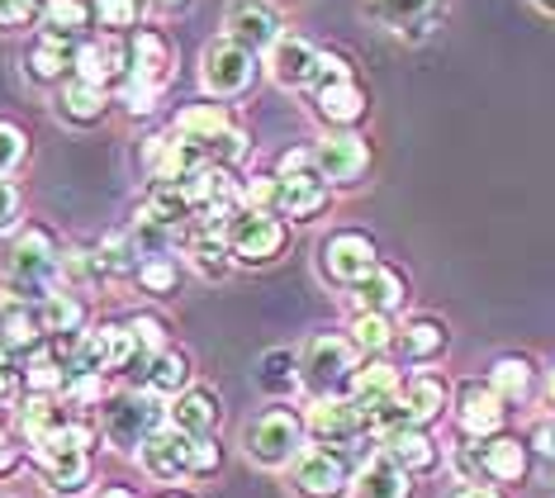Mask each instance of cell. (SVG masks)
I'll return each mask as SVG.
<instances>
[{
  "instance_id": "7c38bea8",
  "label": "cell",
  "mask_w": 555,
  "mask_h": 498,
  "mask_svg": "<svg viewBox=\"0 0 555 498\" xmlns=\"http://www.w3.org/2000/svg\"><path fill=\"white\" fill-rule=\"evenodd\" d=\"M281 34H285V20L271 0H233V5L223 10V38H233L251 58L271 53V48L281 43Z\"/></svg>"
},
{
  "instance_id": "8fae6325",
  "label": "cell",
  "mask_w": 555,
  "mask_h": 498,
  "mask_svg": "<svg viewBox=\"0 0 555 498\" xmlns=\"http://www.w3.org/2000/svg\"><path fill=\"white\" fill-rule=\"evenodd\" d=\"M251 76H257V58L247 48H237L233 38H214L205 53H199V81H205V91L214 100L243 95L251 86Z\"/></svg>"
},
{
  "instance_id": "c3c4849f",
  "label": "cell",
  "mask_w": 555,
  "mask_h": 498,
  "mask_svg": "<svg viewBox=\"0 0 555 498\" xmlns=\"http://www.w3.org/2000/svg\"><path fill=\"white\" fill-rule=\"evenodd\" d=\"M24 157H29V138H24V129L0 119V176H10Z\"/></svg>"
},
{
  "instance_id": "ffe728a7",
  "label": "cell",
  "mask_w": 555,
  "mask_h": 498,
  "mask_svg": "<svg viewBox=\"0 0 555 498\" xmlns=\"http://www.w3.org/2000/svg\"><path fill=\"white\" fill-rule=\"evenodd\" d=\"M15 418H20V437L39 451V446L53 442L77 413H72V404L62 399V394H24L20 408H15Z\"/></svg>"
},
{
  "instance_id": "d590c367",
  "label": "cell",
  "mask_w": 555,
  "mask_h": 498,
  "mask_svg": "<svg viewBox=\"0 0 555 498\" xmlns=\"http://www.w3.org/2000/svg\"><path fill=\"white\" fill-rule=\"evenodd\" d=\"M257 385L267 390V394H275V399L295 394L299 390V352L295 347H271L257 361Z\"/></svg>"
},
{
  "instance_id": "9f6ffc18",
  "label": "cell",
  "mask_w": 555,
  "mask_h": 498,
  "mask_svg": "<svg viewBox=\"0 0 555 498\" xmlns=\"http://www.w3.org/2000/svg\"><path fill=\"white\" fill-rule=\"evenodd\" d=\"M20 470V446L10 442V432L0 427V475H15Z\"/></svg>"
},
{
  "instance_id": "6f0895ef",
  "label": "cell",
  "mask_w": 555,
  "mask_h": 498,
  "mask_svg": "<svg viewBox=\"0 0 555 498\" xmlns=\"http://www.w3.org/2000/svg\"><path fill=\"white\" fill-rule=\"evenodd\" d=\"M532 446L541 456H555V418H546V423L532 427Z\"/></svg>"
},
{
  "instance_id": "681fc988",
  "label": "cell",
  "mask_w": 555,
  "mask_h": 498,
  "mask_svg": "<svg viewBox=\"0 0 555 498\" xmlns=\"http://www.w3.org/2000/svg\"><path fill=\"white\" fill-rule=\"evenodd\" d=\"M24 399V366L20 356L0 352V408H20Z\"/></svg>"
},
{
  "instance_id": "e7e4bbea",
  "label": "cell",
  "mask_w": 555,
  "mask_h": 498,
  "mask_svg": "<svg viewBox=\"0 0 555 498\" xmlns=\"http://www.w3.org/2000/svg\"><path fill=\"white\" fill-rule=\"evenodd\" d=\"M537 5H541V10H551V15H555V0H537Z\"/></svg>"
},
{
  "instance_id": "d6986e66",
  "label": "cell",
  "mask_w": 555,
  "mask_h": 498,
  "mask_svg": "<svg viewBox=\"0 0 555 498\" xmlns=\"http://www.w3.org/2000/svg\"><path fill=\"white\" fill-rule=\"evenodd\" d=\"M375 442H380V451H385L395 465L409 470V475H433V470L441 465L437 442L427 437V427H418V423L385 427V432H375Z\"/></svg>"
},
{
  "instance_id": "e575fe53",
  "label": "cell",
  "mask_w": 555,
  "mask_h": 498,
  "mask_svg": "<svg viewBox=\"0 0 555 498\" xmlns=\"http://www.w3.org/2000/svg\"><path fill=\"white\" fill-rule=\"evenodd\" d=\"M313 105H319V114L333 124V129H357V124L365 119V91H361V81L327 86V91L313 95Z\"/></svg>"
},
{
  "instance_id": "94428289",
  "label": "cell",
  "mask_w": 555,
  "mask_h": 498,
  "mask_svg": "<svg viewBox=\"0 0 555 498\" xmlns=\"http://www.w3.org/2000/svg\"><path fill=\"white\" fill-rule=\"evenodd\" d=\"M456 498H499L494 489H479V484H470V489H461Z\"/></svg>"
},
{
  "instance_id": "60d3db41",
  "label": "cell",
  "mask_w": 555,
  "mask_h": 498,
  "mask_svg": "<svg viewBox=\"0 0 555 498\" xmlns=\"http://www.w3.org/2000/svg\"><path fill=\"white\" fill-rule=\"evenodd\" d=\"M95 257H100V266H105V276H138V266H143V252H138V242L129 233L105 238Z\"/></svg>"
},
{
  "instance_id": "5b68a950",
  "label": "cell",
  "mask_w": 555,
  "mask_h": 498,
  "mask_svg": "<svg viewBox=\"0 0 555 498\" xmlns=\"http://www.w3.org/2000/svg\"><path fill=\"white\" fill-rule=\"evenodd\" d=\"M305 418H295L289 408H271V413L251 418V423L243 427V437H237V446H243V456L257 470H289L295 465V456L305 451Z\"/></svg>"
},
{
  "instance_id": "ac0fdd59",
  "label": "cell",
  "mask_w": 555,
  "mask_h": 498,
  "mask_svg": "<svg viewBox=\"0 0 555 498\" xmlns=\"http://www.w3.org/2000/svg\"><path fill=\"white\" fill-rule=\"evenodd\" d=\"M313 67H319V43L305 34H281V43L267 53V72L281 91H305L313 81Z\"/></svg>"
},
{
  "instance_id": "816d5d0a",
  "label": "cell",
  "mask_w": 555,
  "mask_h": 498,
  "mask_svg": "<svg viewBox=\"0 0 555 498\" xmlns=\"http://www.w3.org/2000/svg\"><path fill=\"white\" fill-rule=\"evenodd\" d=\"M247 148H251V143H247V133H243V129H237V124H233V129H229V133L219 138V143L209 148V162H219V166H233V162H243V157H247Z\"/></svg>"
},
{
  "instance_id": "30bf717a",
  "label": "cell",
  "mask_w": 555,
  "mask_h": 498,
  "mask_svg": "<svg viewBox=\"0 0 555 498\" xmlns=\"http://www.w3.org/2000/svg\"><path fill=\"white\" fill-rule=\"evenodd\" d=\"M380 257H375V242L357 233V228H337L319 242V276L333 290H351L361 276H371Z\"/></svg>"
},
{
  "instance_id": "6125c7cd",
  "label": "cell",
  "mask_w": 555,
  "mask_h": 498,
  "mask_svg": "<svg viewBox=\"0 0 555 498\" xmlns=\"http://www.w3.org/2000/svg\"><path fill=\"white\" fill-rule=\"evenodd\" d=\"M153 498H195V494H185V489H162V494H153Z\"/></svg>"
},
{
  "instance_id": "4316f807",
  "label": "cell",
  "mask_w": 555,
  "mask_h": 498,
  "mask_svg": "<svg viewBox=\"0 0 555 498\" xmlns=\"http://www.w3.org/2000/svg\"><path fill=\"white\" fill-rule=\"evenodd\" d=\"M351 498H413V475L395 465L385 451H375L357 475H351Z\"/></svg>"
},
{
  "instance_id": "5bb4252c",
  "label": "cell",
  "mask_w": 555,
  "mask_h": 498,
  "mask_svg": "<svg viewBox=\"0 0 555 498\" xmlns=\"http://www.w3.org/2000/svg\"><path fill=\"white\" fill-rule=\"evenodd\" d=\"M371 423H365V413L357 404L347 399V394H337V399H309V413H305V437L319 442V446H351L361 442Z\"/></svg>"
},
{
  "instance_id": "4fadbf2b",
  "label": "cell",
  "mask_w": 555,
  "mask_h": 498,
  "mask_svg": "<svg viewBox=\"0 0 555 498\" xmlns=\"http://www.w3.org/2000/svg\"><path fill=\"white\" fill-rule=\"evenodd\" d=\"M309 162H313V171H319L327 186H357L365 176V166H371V143H365L361 133H351V129H333L327 138L313 143Z\"/></svg>"
},
{
  "instance_id": "11a10c76",
  "label": "cell",
  "mask_w": 555,
  "mask_h": 498,
  "mask_svg": "<svg viewBox=\"0 0 555 498\" xmlns=\"http://www.w3.org/2000/svg\"><path fill=\"white\" fill-rule=\"evenodd\" d=\"M167 148H171V133L143 138V148H138V166H143L147 176H157V166H162V157H167Z\"/></svg>"
},
{
  "instance_id": "f907efd6",
  "label": "cell",
  "mask_w": 555,
  "mask_h": 498,
  "mask_svg": "<svg viewBox=\"0 0 555 498\" xmlns=\"http://www.w3.org/2000/svg\"><path fill=\"white\" fill-rule=\"evenodd\" d=\"M20 214H24V195L10 176H0V233H15L20 228Z\"/></svg>"
},
{
  "instance_id": "ee69618b",
  "label": "cell",
  "mask_w": 555,
  "mask_h": 498,
  "mask_svg": "<svg viewBox=\"0 0 555 498\" xmlns=\"http://www.w3.org/2000/svg\"><path fill=\"white\" fill-rule=\"evenodd\" d=\"M105 276V266H100L95 252H81V247H62V261H57V280H67V285H91V280Z\"/></svg>"
},
{
  "instance_id": "d4e9b609",
  "label": "cell",
  "mask_w": 555,
  "mask_h": 498,
  "mask_svg": "<svg viewBox=\"0 0 555 498\" xmlns=\"http://www.w3.org/2000/svg\"><path fill=\"white\" fill-rule=\"evenodd\" d=\"M138 375H143V390L147 394H157V399H176V394H185V390L195 385V361H191V352L167 347V352L147 356Z\"/></svg>"
},
{
  "instance_id": "6da1fadb",
  "label": "cell",
  "mask_w": 555,
  "mask_h": 498,
  "mask_svg": "<svg viewBox=\"0 0 555 498\" xmlns=\"http://www.w3.org/2000/svg\"><path fill=\"white\" fill-rule=\"evenodd\" d=\"M95 442H100V432L86 423V418H72V423L62 427L53 442L34 451V465H39L48 494L77 498V494L91 489V480H95V461H91Z\"/></svg>"
},
{
  "instance_id": "f35d334b",
  "label": "cell",
  "mask_w": 555,
  "mask_h": 498,
  "mask_svg": "<svg viewBox=\"0 0 555 498\" xmlns=\"http://www.w3.org/2000/svg\"><path fill=\"white\" fill-rule=\"evenodd\" d=\"M124 328H129V337H133V347H138V366L147 361V356H157V352H167L171 347V328H167V318H157V314H147V309H138L124 318Z\"/></svg>"
},
{
  "instance_id": "2e32d148",
  "label": "cell",
  "mask_w": 555,
  "mask_h": 498,
  "mask_svg": "<svg viewBox=\"0 0 555 498\" xmlns=\"http://www.w3.org/2000/svg\"><path fill=\"white\" fill-rule=\"evenodd\" d=\"M503 418H508V404L499 399V390L489 380H461L456 385V423L465 437H475V442L499 437Z\"/></svg>"
},
{
  "instance_id": "52a82bcc",
  "label": "cell",
  "mask_w": 555,
  "mask_h": 498,
  "mask_svg": "<svg viewBox=\"0 0 555 498\" xmlns=\"http://www.w3.org/2000/svg\"><path fill=\"white\" fill-rule=\"evenodd\" d=\"M223 238H229V252L237 266H271V261H281L289 247V224L281 214L237 209Z\"/></svg>"
},
{
  "instance_id": "91938a15",
  "label": "cell",
  "mask_w": 555,
  "mask_h": 498,
  "mask_svg": "<svg viewBox=\"0 0 555 498\" xmlns=\"http://www.w3.org/2000/svg\"><path fill=\"white\" fill-rule=\"evenodd\" d=\"M95 498H138L133 489H124V484H105V489H100Z\"/></svg>"
},
{
  "instance_id": "8d00e7d4",
  "label": "cell",
  "mask_w": 555,
  "mask_h": 498,
  "mask_svg": "<svg viewBox=\"0 0 555 498\" xmlns=\"http://www.w3.org/2000/svg\"><path fill=\"white\" fill-rule=\"evenodd\" d=\"M489 385L499 390V399H503V404H522V399H532V385H537L532 361H527V356H499L494 370H489Z\"/></svg>"
},
{
  "instance_id": "f5cc1de1",
  "label": "cell",
  "mask_w": 555,
  "mask_h": 498,
  "mask_svg": "<svg viewBox=\"0 0 555 498\" xmlns=\"http://www.w3.org/2000/svg\"><path fill=\"white\" fill-rule=\"evenodd\" d=\"M157 95L162 91H153V86H143V81H133V76L119 86V100H124V110H129V114H153L157 110Z\"/></svg>"
},
{
  "instance_id": "44dd1931",
  "label": "cell",
  "mask_w": 555,
  "mask_h": 498,
  "mask_svg": "<svg viewBox=\"0 0 555 498\" xmlns=\"http://www.w3.org/2000/svg\"><path fill=\"white\" fill-rule=\"evenodd\" d=\"M24 76H29L34 86H67L72 76H77V43L39 34L24 48Z\"/></svg>"
},
{
  "instance_id": "484cf974",
  "label": "cell",
  "mask_w": 555,
  "mask_h": 498,
  "mask_svg": "<svg viewBox=\"0 0 555 498\" xmlns=\"http://www.w3.org/2000/svg\"><path fill=\"white\" fill-rule=\"evenodd\" d=\"M171 129H176V138H185V143H199V148L209 152L223 133L233 129V110H229V105H219V100H199V105L176 110Z\"/></svg>"
},
{
  "instance_id": "836d02e7",
  "label": "cell",
  "mask_w": 555,
  "mask_h": 498,
  "mask_svg": "<svg viewBox=\"0 0 555 498\" xmlns=\"http://www.w3.org/2000/svg\"><path fill=\"white\" fill-rule=\"evenodd\" d=\"M399 404H403V413H409V423L433 427L441 418V408H447V380L441 375H413L409 385L399 390Z\"/></svg>"
},
{
  "instance_id": "7bdbcfd3",
  "label": "cell",
  "mask_w": 555,
  "mask_h": 498,
  "mask_svg": "<svg viewBox=\"0 0 555 498\" xmlns=\"http://www.w3.org/2000/svg\"><path fill=\"white\" fill-rule=\"evenodd\" d=\"M365 5H371L375 20H385V24H395V29L409 34L413 24H423V15L433 10V0H365Z\"/></svg>"
},
{
  "instance_id": "74e56055",
  "label": "cell",
  "mask_w": 555,
  "mask_h": 498,
  "mask_svg": "<svg viewBox=\"0 0 555 498\" xmlns=\"http://www.w3.org/2000/svg\"><path fill=\"white\" fill-rule=\"evenodd\" d=\"M395 332H399L395 318H385V314H357V318H351L347 342L361 356H385L389 347H395Z\"/></svg>"
},
{
  "instance_id": "f6af8a7d",
  "label": "cell",
  "mask_w": 555,
  "mask_h": 498,
  "mask_svg": "<svg viewBox=\"0 0 555 498\" xmlns=\"http://www.w3.org/2000/svg\"><path fill=\"white\" fill-rule=\"evenodd\" d=\"M281 204V176L275 171H257L243 181V209H261V214H275Z\"/></svg>"
},
{
  "instance_id": "ab89813d",
  "label": "cell",
  "mask_w": 555,
  "mask_h": 498,
  "mask_svg": "<svg viewBox=\"0 0 555 498\" xmlns=\"http://www.w3.org/2000/svg\"><path fill=\"white\" fill-rule=\"evenodd\" d=\"M133 280L147 290V295L167 299V295L181 290V261H176V257H143V266H138Z\"/></svg>"
},
{
  "instance_id": "f1b7e54d",
  "label": "cell",
  "mask_w": 555,
  "mask_h": 498,
  "mask_svg": "<svg viewBox=\"0 0 555 498\" xmlns=\"http://www.w3.org/2000/svg\"><path fill=\"white\" fill-rule=\"evenodd\" d=\"M475 456H479V475H485V480H494V484L527 480V442L508 437V432L475 442Z\"/></svg>"
},
{
  "instance_id": "be15d7a7",
  "label": "cell",
  "mask_w": 555,
  "mask_h": 498,
  "mask_svg": "<svg viewBox=\"0 0 555 498\" xmlns=\"http://www.w3.org/2000/svg\"><path fill=\"white\" fill-rule=\"evenodd\" d=\"M546 394H551V404H555V370H551V380H546Z\"/></svg>"
},
{
  "instance_id": "9c48e42d",
  "label": "cell",
  "mask_w": 555,
  "mask_h": 498,
  "mask_svg": "<svg viewBox=\"0 0 555 498\" xmlns=\"http://www.w3.org/2000/svg\"><path fill=\"white\" fill-rule=\"evenodd\" d=\"M351 461L347 451H333V446H305L289 465V489L299 498H347L351 494Z\"/></svg>"
},
{
  "instance_id": "cb8c5ba5",
  "label": "cell",
  "mask_w": 555,
  "mask_h": 498,
  "mask_svg": "<svg viewBox=\"0 0 555 498\" xmlns=\"http://www.w3.org/2000/svg\"><path fill=\"white\" fill-rule=\"evenodd\" d=\"M167 427H176L181 437H214V427H219V394L205 385H191L185 394L167 399Z\"/></svg>"
},
{
  "instance_id": "3957f363",
  "label": "cell",
  "mask_w": 555,
  "mask_h": 498,
  "mask_svg": "<svg viewBox=\"0 0 555 498\" xmlns=\"http://www.w3.org/2000/svg\"><path fill=\"white\" fill-rule=\"evenodd\" d=\"M167 427V404L147 390H115L100 404V437L119 456H138L153 432Z\"/></svg>"
},
{
  "instance_id": "277c9868",
  "label": "cell",
  "mask_w": 555,
  "mask_h": 498,
  "mask_svg": "<svg viewBox=\"0 0 555 498\" xmlns=\"http://www.w3.org/2000/svg\"><path fill=\"white\" fill-rule=\"evenodd\" d=\"M357 347H351L347 337H337V332H319V337H309L305 347H299V390H309L313 399H337V394H347L351 375H357Z\"/></svg>"
},
{
  "instance_id": "9a60e30c",
  "label": "cell",
  "mask_w": 555,
  "mask_h": 498,
  "mask_svg": "<svg viewBox=\"0 0 555 498\" xmlns=\"http://www.w3.org/2000/svg\"><path fill=\"white\" fill-rule=\"evenodd\" d=\"M77 81L109 91L129 81V38L124 34H95L77 43Z\"/></svg>"
},
{
  "instance_id": "680465c9",
  "label": "cell",
  "mask_w": 555,
  "mask_h": 498,
  "mask_svg": "<svg viewBox=\"0 0 555 498\" xmlns=\"http://www.w3.org/2000/svg\"><path fill=\"white\" fill-rule=\"evenodd\" d=\"M195 0H143V10H157V15H181V10H191Z\"/></svg>"
},
{
  "instance_id": "7a4b0ae2",
  "label": "cell",
  "mask_w": 555,
  "mask_h": 498,
  "mask_svg": "<svg viewBox=\"0 0 555 498\" xmlns=\"http://www.w3.org/2000/svg\"><path fill=\"white\" fill-rule=\"evenodd\" d=\"M57 261H62V242L48 224H29L20 228L15 242L5 252V280L15 295L10 299H29L39 304L43 295H53V280H57Z\"/></svg>"
},
{
  "instance_id": "603a6c76",
  "label": "cell",
  "mask_w": 555,
  "mask_h": 498,
  "mask_svg": "<svg viewBox=\"0 0 555 498\" xmlns=\"http://www.w3.org/2000/svg\"><path fill=\"white\" fill-rule=\"evenodd\" d=\"M351 304H357V314H385L395 318L403 304H409V280H403L395 266H375L371 276H361L357 285H351Z\"/></svg>"
},
{
  "instance_id": "ba28073f",
  "label": "cell",
  "mask_w": 555,
  "mask_h": 498,
  "mask_svg": "<svg viewBox=\"0 0 555 498\" xmlns=\"http://www.w3.org/2000/svg\"><path fill=\"white\" fill-rule=\"evenodd\" d=\"M327 204H333V186L313 171L305 152H289L281 171V204H275V214L285 224H313L319 214H327Z\"/></svg>"
},
{
  "instance_id": "db71d44e",
  "label": "cell",
  "mask_w": 555,
  "mask_h": 498,
  "mask_svg": "<svg viewBox=\"0 0 555 498\" xmlns=\"http://www.w3.org/2000/svg\"><path fill=\"white\" fill-rule=\"evenodd\" d=\"M39 5H43V0H0V34L24 29V24L39 15Z\"/></svg>"
},
{
  "instance_id": "8992f818",
  "label": "cell",
  "mask_w": 555,
  "mask_h": 498,
  "mask_svg": "<svg viewBox=\"0 0 555 498\" xmlns=\"http://www.w3.org/2000/svg\"><path fill=\"white\" fill-rule=\"evenodd\" d=\"M138 366V347L129 337V328L124 323H91L81 332L77 342H72V375H119V370H133Z\"/></svg>"
},
{
  "instance_id": "bcb514c9",
  "label": "cell",
  "mask_w": 555,
  "mask_h": 498,
  "mask_svg": "<svg viewBox=\"0 0 555 498\" xmlns=\"http://www.w3.org/2000/svg\"><path fill=\"white\" fill-rule=\"evenodd\" d=\"M347 81H357V67H351V58H343V53H319V67H313L309 91L319 95V91H327V86H347Z\"/></svg>"
},
{
  "instance_id": "4dcf8cb0",
  "label": "cell",
  "mask_w": 555,
  "mask_h": 498,
  "mask_svg": "<svg viewBox=\"0 0 555 498\" xmlns=\"http://www.w3.org/2000/svg\"><path fill=\"white\" fill-rule=\"evenodd\" d=\"M53 110H57L62 124H72V129H95V124L109 114V91H95V86H86L72 76L67 86H57Z\"/></svg>"
},
{
  "instance_id": "7dc6e473",
  "label": "cell",
  "mask_w": 555,
  "mask_h": 498,
  "mask_svg": "<svg viewBox=\"0 0 555 498\" xmlns=\"http://www.w3.org/2000/svg\"><path fill=\"white\" fill-rule=\"evenodd\" d=\"M223 470V446L214 437H195L191 442V480H214Z\"/></svg>"
},
{
  "instance_id": "d6a6232c",
  "label": "cell",
  "mask_w": 555,
  "mask_h": 498,
  "mask_svg": "<svg viewBox=\"0 0 555 498\" xmlns=\"http://www.w3.org/2000/svg\"><path fill=\"white\" fill-rule=\"evenodd\" d=\"M185 266H191L199 280H223V276L233 271L229 238L214 233V228H195V233H191V247H185Z\"/></svg>"
},
{
  "instance_id": "e0dca14e",
  "label": "cell",
  "mask_w": 555,
  "mask_h": 498,
  "mask_svg": "<svg viewBox=\"0 0 555 498\" xmlns=\"http://www.w3.org/2000/svg\"><path fill=\"white\" fill-rule=\"evenodd\" d=\"M191 442L195 437H181L176 427H162L153 437L143 442V451H138V465H143V475L153 484H181L191 480Z\"/></svg>"
},
{
  "instance_id": "f546056e",
  "label": "cell",
  "mask_w": 555,
  "mask_h": 498,
  "mask_svg": "<svg viewBox=\"0 0 555 498\" xmlns=\"http://www.w3.org/2000/svg\"><path fill=\"white\" fill-rule=\"evenodd\" d=\"M95 29V0H43L39 5V34L81 43Z\"/></svg>"
},
{
  "instance_id": "1f68e13d",
  "label": "cell",
  "mask_w": 555,
  "mask_h": 498,
  "mask_svg": "<svg viewBox=\"0 0 555 498\" xmlns=\"http://www.w3.org/2000/svg\"><path fill=\"white\" fill-rule=\"evenodd\" d=\"M39 323H43V337L48 342H77L86 332V304L77 295H67V290H53V295H43L39 304Z\"/></svg>"
},
{
  "instance_id": "03108f58",
  "label": "cell",
  "mask_w": 555,
  "mask_h": 498,
  "mask_svg": "<svg viewBox=\"0 0 555 498\" xmlns=\"http://www.w3.org/2000/svg\"><path fill=\"white\" fill-rule=\"evenodd\" d=\"M0 323H5V299H0Z\"/></svg>"
},
{
  "instance_id": "7402d4cb",
  "label": "cell",
  "mask_w": 555,
  "mask_h": 498,
  "mask_svg": "<svg viewBox=\"0 0 555 498\" xmlns=\"http://www.w3.org/2000/svg\"><path fill=\"white\" fill-rule=\"evenodd\" d=\"M171 72H176V53H171L167 38L157 29H133L129 34V76L133 81L162 91V86L171 81Z\"/></svg>"
},
{
  "instance_id": "83f0119b",
  "label": "cell",
  "mask_w": 555,
  "mask_h": 498,
  "mask_svg": "<svg viewBox=\"0 0 555 498\" xmlns=\"http://www.w3.org/2000/svg\"><path fill=\"white\" fill-rule=\"evenodd\" d=\"M447 342H451V332H447V323H441V318H433V314H413L409 323L395 332V352L403 356V361H413V366L437 361V356L447 352Z\"/></svg>"
},
{
  "instance_id": "b9f144b4",
  "label": "cell",
  "mask_w": 555,
  "mask_h": 498,
  "mask_svg": "<svg viewBox=\"0 0 555 498\" xmlns=\"http://www.w3.org/2000/svg\"><path fill=\"white\" fill-rule=\"evenodd\" d=\"M95 20L105 34H124L129 38L143 20V0H95Z\"/></svg>"
}]
</instances>
